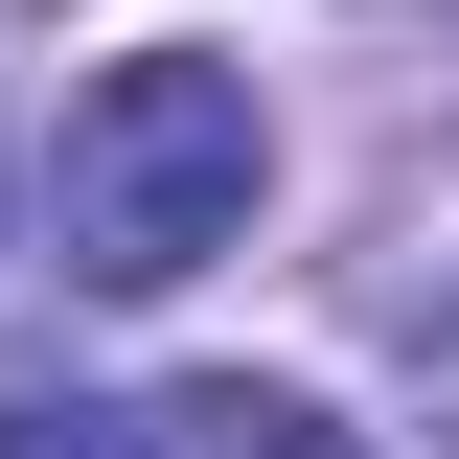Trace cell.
I'll return each mask as SVG.
<instances>
[{
	"mask_svg": "<svg viewBox=\"0 0 459 459\" xmlns=\"http://www.w3.org/2000/svg\"><path fill=\"white\" fill-rule=\"evenodd\" d=\"M253 184H276V115H253L230 47H138V69H92L47 115V253L92 299H184L253 230Z\"/></svg>",
	"mask_w": 459,
	"mask_h": 459,
	"instance_id": "cell-1",
	"label": "cell"
},
{
	"mask_svg": "<svg viewBox=\"0 0 459 459\" xmlns=\"http://www.w3.org/2000/svg\"><path fill=\"white\" fill-rule=\"evenodd\" d=\"M138 459H344V413L322 391H253V368H207V391H161V413H115Z\"/></svg>",
	"mask_w": 459,
	"mask_h": 459,
	"instance_id": "cell-2",
	"label": "cell"
},
{
	"mask_svg": "<svg viewBox=\"0 0 459 459\" xmlns=\"http://www.w3.org/2000/svg\"><path fill=\"white\" fill-rule=\"evenodd\" d=\"M0 459H138V437H115L92 391H0Z\"/></svg>",
	"mask_w": 459,
	"mask_h": 459,
	"instance_id": "cell-3",
	"label": "cell"
}]
</instances>
